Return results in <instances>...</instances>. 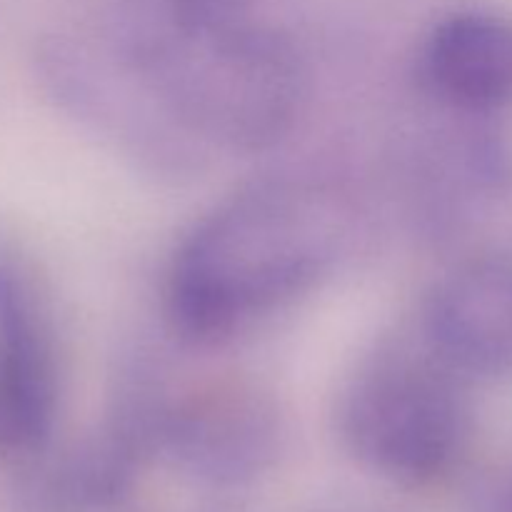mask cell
I'll return each instance as SVG.
<instances>
[{
  "label": "cell",
  "mask_w": 512,
  "mask_h": 512,
  "mask_svg": "<svg viewBox=\"0 0 512 512\" xmlns=\"http://www.w3.org/2000/svg\"><path fill=\"white\" fill-rule=\"evenodd\" d=\"M103 50L205 153L270 150L305 103L308 75L285 35L183 0H118Z\"/></svg>",
  "instance_id": "cell-1"
},
{
  "label": "cell",
  "mask_w": 512,
  "mask_h": 512,
  "mask_svg": "<svg viewBox=\"0 0 512 512\" xmlns=\"http://www.w3.org/2000/svg\"><path fill=\"white\" fill-rule=\"evenodd\" d=\"M345 240L343 205L308 180H260L228 195L185 233L170 258V328L198 348L238 338L328 278Z\"/></svg>",
  "instance_id": "cell-2"
},
{
  "label": "cell",
  "mask_w": 512,
  "mask_h": 512,
  "mask_svg": "<svg viewBox=\"0 0 512 512\" xmlns=\"http://www.w3.org/2000/svg\"><path fill=\"white\" fill-rule=\"evenodd\" d=\"M335 423L363 468L400 485L435 483L468 448V380L420 333L380 343L340 388Z\"/></svg>",
  "instance_id": "cell-3"
},
{
  "label": "cell",
  "mask_w": 512,
  "mask_h": 512,
  "mask_svg": "<svg viewBox=\"0 0 512 512\" xmlns=\"http://www.w3.org/2000/svg\"><path fill=\"white\" fill-rule=\"evenodd\" d=\"M38 78L63 113L103 135L150 173L190 175L200 170L205 150L103 48L95 53L85 45L53 43L40 53Z\"/></svg>",
  "instance_id": "cell-4"
},
{
  "label": "cell",
  "mask_w": 512,
  "mask_h": 512,
  "mask_svg": "<svg viewBox=\"0 0 512 512\" xmlns=\"http://www.w3.org/2000/svg\"><path fill=\"white\" fill-rule=\"evenodd\" d=\"M283 443V415L260 385L213 380L170 395L160 453L218 483H238L268 468Z\"/></svg>",
  "instance_id": "cell-5"
},
{
  "label": "cell",
  "mask_w": 512,
  "mask_h": 512,
  "mask_svg": "<svg viewBox=\"0 0 512 512\" xmlns=\"http://www.w3.org/2000/svg\"><path fill=\"white\" fill-rule=\"evenodd\" d=\"M60 410L55 330L38 285L13 255L0 253V440L35 455L50 445Z\"/></svg>",
  "instance_id": "cell-6"
},
{
  "label": "cell",
  "mask_w": 512,
  "mask_h": 512,
  "mask_svg": "<svg viewBox=\"0 0 512 512\" xmlns=\"http://www.w3.org/2000/svg\"><path fill=\"white\" fill-rule=\"evenodd\" d=\"M418 333L468 383L512 375V255L445 273L425 298Z\"/></svg>",
  "instance_id": "cell-7"
},
{
  "label": "cell",
  "mask_w": 512,
  "mask_h": 512,
  "mask_svg": "<svg viewBox=\"0 0 512 512\" xmlns=\"http://www.w3.org/2000/svg\"><path fill=\"white\" fill-rule=\"evenodd\" d=\"M418 83L445 110L490 115L512 105V18L460 10L438 20L415 58Z\"/></svg>",
  "instance_id": "cell-8"
},
{
  "label": "cell",
  "mask_w": 512,
  "mask_h": 512,
  "mask_svg": "<svg viewBox=\"0 0 512 512\" xmlns=\"http://www.w3.org/2000/svg\"><path fill=\"white\" fill-rule=\"evenodd\" d=\"M183 3L193 5V8L198 10H205V13L235 15L245 3H248V0H183Z\"/></svg>",
  "instance_id": "cell-9"
},
{
  "label": "cell",
  "mask_w": 512,
  "mask_h": 512,
  "mask_svg": "<svg viewBox=\"0 0 512 512\" xmlns=\"http://www.w3.org/2000/svg\"><path fill=\"white\" fill-rule=\"evenodd\" d=\"M0 450H3V440H0Z\"/></svg>",
  "instance_id": "cell-10"
}]
</instances>
